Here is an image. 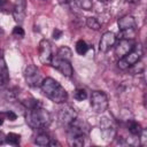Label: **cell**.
Here are the masks:
<instances>
[{
    "instance_id": "6da1fadb",
    "label": "cell",
    "mask_w": 147,
    "mask_h": 147,
    "mask_svg": "<svg viewBox=\"0 0 147 147\" xmlns=\"http://www.w3.org/2000/svg\"><path fill=\"white\" fill-rule=\"evenodd\" d=\"M40 87L42 93L55 103H63L68 99V93L64 90V87H62V85L59 82L51 77L42 79Z\"/></svg>"
},
{
    "instance_id": "e0dca14e",
    "label": "cell",
    "mask_w": 147,
    "mask_h": 147,
    "mask_svg": "<svg viewBox=\"0 0 147 147\" xmlns=\"http://www.w3.org/2000/svg\"><path fill=\"white\" fill-rule=\"evenodd\" d=\"M84 138L85 136L78 134V136H72V137H68V142L70 146H75V147H82L84 145Z\"/></svg>"
},
{
    "instance_id": "4dcf8cb0",
    "label": "cell",
    "mask_w": 147,
    "mask_h": 147,
    "mask_svg": "<svg viewBox=\"0 0 147 147\" xmlns=\"http://www.w3.org/2000/svg\"><path fill=\"white\" fill-rule=\"evenodd\" d=\"M5 138H3V134L0 132V144H2V140H3Z\"/></svg>"
},
{
    "instance_id": "836d02e7",
    "label": "cell",
    "mask_w": 147,
    "mask_h": 147,
    "mask_svg": "<svg viewBox=\"0 0 147 147\" xmlns=\"http://www.w3.org/2000/svg\"><path fill=\"white\" fill-rule=\"evenodd\" d=\"M42 1H45V0H42Z\"/></svg>"
},
{
    "instance_id": "d4e9b609",
    "label": "cell",
    "mask_w": 147,
    "mask_h": 147,
    "mask_svg": "<svg viewBox=\"0 0 147 147\" xmlns=\"http://www.w3.org/2000/svg\"><path fill=\"white\" fill-rule=\"evenodd\" d=\"M74 98H75L77 101H83V100H85V99L87 98V93H86V91L83 90V88H77V90L75 91V93H74Z\"/></svg>"
},
{
    "instance_id": "5bb4252c",
    "label": "cell",
    "mask_w": 147,
    "mask_h": 147,
    "mask_svg": "<svg viewBox=\"0 0 147 147\" xmlns=\"http://www.w3.org/2000/svg\"><path fill=\"white\" fill-rule=\"evenodd\" d=\"M9 80V71L3 56H0V86L5 85Z\"/></svg>"
},
{
    "instance_id": "7c38bea8",
    "label": "cell",
    "mask_w": 147,
    "mask_h": 147,
    "mask_svg": "<svg viewBox=\"0 0 147 147\" xmlns=\"http://www.w3.org/2000/svg\"><path fill=\"white\" fill-rule=\"evenodd\" d=\"M25 14H26V2H25V0H16L15 6L13 7L14 20L18 24H21V23H23V21L25 18Z\"/></svg>"
},
{
    "instance_id": "30bf717a",
    "label": "cell",
    "mask_w": 147,
    "mask_h": 147,
    "mask_svg": "<svg viewBox=\"0 0 147 147\" xmlns=\"http://www.w3.org/2000/svg\"><path fill=\"white\" fill-rule=\"evenodd\" d=\"M116 44V34L111 31H107L102 34L100 42H99V49L102 53H107L110 51V48L113 46H115Z\"/></svg>"
},
{
    "instance_id": "ba28073f",
    "label": "cell",
    "mask_w": 147,
    "mask_h": 147,
    "mask_svg": "<svg viewBox=\"0 0 147 147\" xmlns=\"http://www.w3.org/2000/svg\"><path fill=\"white\" fill-rule=\"evenodd\" d=\"M55 69H57L63 76L65 77H71L72 74H74V69H72V65L70 63V61L68 60H63V59H60V57H53L52 59V63H51Z\"/></svg>"
},
{
    "instance_id": "52a82bcc",
    "label": "cell",
    "mask_w": 147,
    "mask_h": 147,
    "mask_svg": "<svg viewBox=\"0 0 147 147\" xmlns=\"http://www.w3.org/2000/svg\"><path fill=\"white\" fill-rule=\"evenodd\" d=\"M53 59L52 45L47 39H42L39 42V60L42 64H51Z\"/></svg>"
},
{
    "instance_id": "1f68e13d",
    "label": "cell",
    "mask_w": 147,
    "mask_h": 147,
    "mask_svg": "<svg viewBox=\"0 0 147 147\" xmlns=\"http://www.w3.org/2000/svg\"><path fill=\"white\" fill-rule=\"evenodd\" d=\"M2 36H3V30H2L1 28H0V38H1Z\"/></svg>"
},
{
    "instance_id": "8992f818",
    "label": "cell",
    "mask_w": 147,
    "mask_h": 147,
    "mask_svg": "<svg viewBox=\"0 0 147 147\" xmlns=\"http://www.w3.org/2000/svg\"><path fill=\"white\" fill-rule=\"evenodd\" d=\"M99 126H100L101 134H102V137H103V139L106 141H110V140H113L115 138L116 129H115V125L111 122V119H109L106 116L101 117L100 121H99Z\"/></svg>"
},
{
    "instance_id": "4fadbf2b",
    "label": "cell",
    "mask_w": 147,
    "mask_h": 147,
    "mask_svg": "<svg viewBox=\"0 0 147 147\" xmlns=\"http://www.w3.org/2000/svg\"><path fill=\"white\" fill-rule=\"evenodd\" d=\"M118 28L119 30H127V29H136V20L131 15H124L122 16L118 22Z\"/></svg>"
},
{
    "instance_id": "603a6c76",
    "label": "cell",
    "mask_w": 147,
    "mask_h": 147,
    "mask_svg": "<svg viewBox=\"0 0 147 147\" xmlns=\"http://www.w3.org/2000/svg\"><path fill=\"white\" fill-rule=\"evenodd\" d=\"M79 8L84 9V10H91L92 9V0H72Z\"/></svg>"
},
{
    "instance_id": "5b68a950",
    "label": "cell",
    "mask_w": 147,
    "mask_h": 147,
    "mask_svg": "<svg viewBox=\"0 0 147 147\" xmlns=\"http://www.w3.org/2000/svg\"><path fill=\"white\" fill-rule=\"evenodd\" d=\"M24 77L25 82L31 87H37L41 85V75L38 70V68L34 64H29L24 70Z\"/></svg>"
},
{
    "instance_id": "83f0119b",
    "label": "cell",
    "mask_w": 147,
    "mask_h": 147,
    "mask_svg": "<svg viewBox=\"0 0 147 147\" xmlns=\"http://www.w3.org/2000/svg\"><path fill=\"white\" fill-rule=\"evenodd\" d=\"M5 115L7 116V118H8L9 121H15V119L17 118V116H16V114H15L14 111H7Z\"/></svg>"
},
{
    "instance_id": "f1b7e54d",
    "label": "cell",
    "mask_w": 147,
    "mask_h": 147,
    "mask_svg": "<svg viewBox=\"0 0 147 147\" xmlns=\"http://www.w3.org/2000/svg\"><path fill=\"white\" fill-rule=\"evenodd\" d=\"M127 2H130V3H138L140 0H126Z\"/></svg>"
},
{
    "instance_id": "9a60e30c",
    "label": "cell",
    "mask_w": 147,
    "mask_h": 147,
    "mask_svg": "<svg viewBox=\"0 0 147 147\" xmlns=\"http://www.w3.org/2000/svg\"><path fill=\"white\" fill-rule=\"evenodd\" d=\"M56 57H60V59H63V60H68L70 61L71 60V56H72V52L69 47L67 46H62L59 51H57V54L55 55Z\"/></svg>"
},
{
    "instance_id": "484cf974",
    "label": "cell",
    "mask_w": 147,
    "mask_h": 147,
    "mask_svg": "<svg viewBox=\"0 0 147 147\" xmlns=\"http://www.w3.org/2000/svg\"><path fill=\"white\" fill-rule=\"evenodd\" d=\"M24 34H25V32H24L23 28H21V26L17 25V26H15L13 29V36L14 37H16V38H23Z\"/></svg>"
},
{
    "instance_id": "3957f363",
    "label": "cell",
    "mask_w": 147,
    "mask_h": 147,
    "mask_svg": "<svg viewBox=\"0 0 147 147\" xmlns=\"http://www.w3.org/2000/svg\"><path fill=\"white\" fill-rule=\"evenodd\" d=\"M142 54H144V49H142V46L141 44H134L133 48L123 57H119L118 62H117V65L119 69H127L130 65H132L133 63L140 61V59L142 57Z\"/></svg>"
},
{
    "instance_id": "ac0fdd59",
    "label": "cell",
    "mask_w": 147,
    "mask_h": 147,
    "mask_svg": "<svg viewBox=\"0 0 147 147\" xmlns=\"http://www.w3.org/2000/svg\"><path fill=\"white\" fill-rule=\"evenodd\" d=\"M5 140L7 144L9 145H13V146H17L21 141V136L17 134V133H14V132H10L8 133L6 137H5Z\"/></svg>"
},
{
    "instance_id": "277c9868",
    "label": "cell",
    "mask_w": 147,
    "mask_h": 147,
    "mask_svg": "<svg viewBox=\"0 0 147 147\" xmlns=\"http://www.w3.org/2000/svg\"><path fill=\"white\" fill-rule=\"evenodd\" d=\"M91 107L95 113H103L108 108V98L102 91H94L91 95Z\"/></svg>"
},
{
    "instance_id": "2e32d148",
    "label": "cell",
    "mask_w": 147,
    "mask_h": 147,
    "mask_svg": "<svg viewBox=\"0 0 147 147\" xmlns=\"http://www.w3.org/2000/svg\"><path fill=\"white\" fill-rule=\"evenodd\" d=\"M51 140L52 139L49 138L48 134H46V133H39L36 137V139H34V144L38 145V146H48L49 142H51Z\"/></svg>"
},
{
    "instance_id": "9c48e42d",
    "label": "cell",
    "mask_w": 147,
    "mask_h": 147,
    "mask_svg": "<svg viewBox=\"0 0 147 147\" xmlns=\"http://www.w3.org/2000/svg\"><path fill=\"white\" fill-rule=\"evenodd\" d=\"M76 117H77V113L71 106L64 105L59 110V122L62 125H69Z\"/></svg>"
},
{
    "instance_id": "7a4b0ae2",
    "label": "cell",
    "mask_w": 147,
    "mask_h": 147,
    "mask_svg": "<svg viewBox=\"0 0 147 147\" xmlns=\"http://www.w3.org/2000/svg\"><path fill=\"white\" fill-rule=\"evenodd\" d=\"M25 121L28 125L32 129H44L49 125L51 123V115L49 113L40 107H34L28 109L25 114Z\"/></svg>"
},
{
    "instance_id": "44dd1931",
    "label": "cell",
    "mask_w": 147,
    "mask_h": 147,
    "mask_svg": "<svg viewBox=\"0 0 147 147\" xmlns=\"http://www.w3.org/2000/svg\"><path fill=\"white\" fill-rule=\"evenodd\" d=\"M87 51H88V45L86 44V41H84L83 39H80V40H78L76 42V52L79 55H85Z\"/></svg>"
},
{
    "instance_id": "d6a6232c",
    "label": "cell",
    "mask_w": 147,
    "mask_h": 147,
    "mask_svg": "<svg viewBox=\"0 0 147 147\" xmlns=\"http://www.w3.org/2000/svg\"><path fill=\"white\" fill-rule=\"evenodd\" d=\"M99 1H100V2H108L109 0H99Z\"/></svg>"
},
{
    "instance_id": "8fae6325",
    "label": "cell",
    "mask_w": 147,
    "mask_h": 147,
    "mask_svg": "<svg viewBox=\"0 0 147 147\" xmlns=\"http://www.w3.org/2000/svg\"><path fill=\"white\" fill-rule=\"evenodd\" d=\"M133 39H119V41L115 46V54L118 57H123L133 48Z\"/></svg>"
},
{
    "instance_id": "cb8c5ba5",
    "label": "cell",
    "mask_w": 147,
    "mask_h": 147,
    "mask_svg": "<svg viewBox=\"0 0 147 147\" xmlns=\"http://www.w3.org/2000/svg\"><path fill=\"white\" fill-rule=\"evenodd\" d=\"M127 69H129L130 72L133 74V75H136V74H141V72L144 71V65H142V63H141L140 61H138V62L133 63L132 65H130Z\"/></svg>"
},
{
    "instance_id": "ffe728a7",
    "label": "cell",
    "mask_w": 147,
    "mask_h": 147,
    "mask_svg": "<svg viewBox=\"0 0 147 147\" xmlns=\"http://www.w3.org/2000/svg\"><path fill=\"white\" fill-rule=\"evenodd\" d=\"M134 37H136V29L119 30V33H118L119 39H133Z\"/></svg>"
},
{
    "instance_id": "d6986e66",
    "label": "cell",
    "mask_w": 147,
    "mask_h": 147,
    "mask_svg": "<svg viewBox=\"0 0 147 147\" xmlns=\"http://www.w3.org/2000/svg\"><path fill=\"white\" fill-rule=\"evenodd\" d=\"M141 126H140V124L138 123V122H136V121H131L130 123H129V132L132 134V136H140V132H141Z\"/></svg>"
},
{
    "instance_id": "7402d4cb",
    "label": "cell",
    "mask_w": 147,
    "mask_h": 147,
    "mask_svg": "<svg viewBox=\"0 0 147 147\" xmlns=\"http://www.w3.org/2000/svg\"><path fill=\"white\" fill-rule=\"evenodd\" d=\"M86 25L90 28V29H92V30H95V31H98V30H100V28H101V24H100V22L95 18V17H87V20H86Z\"/></svg>"
},
{
    "instance_id": "f546056e",
    "label": "cell",
    "mask_w": 147,
    "mask_h": 147,
    "mask_svg": "<svg viewBox=\"0 0 147 147\" xmlns=\"http://www.w3.org/2000/svg\"><path fill=\"white\" fill-rule=\"evenodd\" d=\"M3 123V114H0V125H2Z\"/></svg>"
},
{
    "instance_id": "4316f807",
    "label": "cell",
    "mask_w": 147,
    "mask_h": 147,
    "mask_svg": "<svg viewBox=\"0 0 147 147\" xmlns=\"http://www.w3.org/2000/svg\"><path fill=\"white\" fill-rule=\"evenodd\" d=\"M53 39H55V40H57V39H60V37L62 36V31L61 30H59V29H54L53 30Z\"/></svg>"
}]
</instances>
